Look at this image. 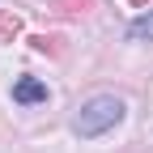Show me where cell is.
I'll return each mask as SVG.
<instances>
[{
  "label": "cell",
  "instance_id": "obj_1",
  "mask_svg": "<svg viewBox=\"0 0 153 153\" xmlns=\"http://www.w3.org/2000/svg\"><path fill=\"white\" fill-rule=\"evenodd\" d=\"M123 115H128L123 98H115V94H98V98H89V102L81 106V115H76L72 128H76V136H81V140H94V136H102V132L119 128Z\"/></svg>",
  "mask_w": 153,
  "mask_h": 153
},
{
  "label": "cell",
  "instance_id": "obj_2",
  "mask_svg": "<svg viewBox=\"0 0 153 153\" xmlns=\"http://www.w3.org/2000/svg\"><path fill=\"white\" fill-rule=\"evenodd\" d=\"M51 94H47V85L38 81V76H17L13 81V102L17 106H34V102H47Z\"/></svg>",
  "mask_w": 153,
  "mask_h": 153
},
{
  "label": "cell",
  "instance_id": "obj_3",
  "mask_svg": "<svg viewBox=\"0 0 153 153\" xmlns=\"http://www.w3.org/2000/svg\"><path fill=\"white\" fill-rule=\"evenodd\" d=\"M17 34H22V17L13 9H0V43H13Z\"/></svg>",
  "mask_w": 153,
  "mask_h": 153
},
{
  "label": "cell",
  "instance_id": "obj_4",
  "mask_svg": "<svg viewBox=\"0 0 153 153\" xmlns=\"http://www.w3.org/2000/svg\"><path fill=\"white\" fill-rule=\"evenodd\" d=\"M128 38H132V43H145V38L153 43V13H140L136 22L128 26Z\"/></svg>",
  "mask_w": 153,
  "mask_h": 153
},
{
  "label": "cell",
  "instance_id": "obj_5",
  "mask_svg": "<svg viewBox=\"0 0 153 153\" xmlns=\"http://www.w3.org/2000/svg\"><path fill=\"white\" fill-rule=\"evenodd\" d=\"M51 9L55 13H85V9H94V0H51Z\"/></svg>",
  "mask_w": 153,
  "mask_h": 153
},
{
  "label": "cell",
  "instance_id": "obj_6",
  "mask_svg": "<svg viewBox=\"0 0 153 153\" xmlns=\"http://www.w3.org/2000/svg\"><path fill=\"white\" fill-rule=\"evenodd\" d=\"M30 47H34V51L55 55V51H60V38H51V34H34V38H30Z\"/></svg>",
  "mask_w": 153,
  "mask_h": 153
},
{
  "label": "cell",
  "instance_id": "obj_7",
  "mask_svg": "<svg viewBox=\"0 0 153 153\" xmlns=\"http://www.w3.org/2000/svg\"><path fill=\"white\" fill-rule=\"evenodd\" d=\"M128 4H149V0H128Z\"/></svg>",
  "mask_w": 153,
  "mask_h": 153
}]
</instances>
